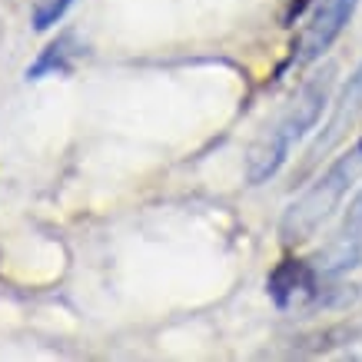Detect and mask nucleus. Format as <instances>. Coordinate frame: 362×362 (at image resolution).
I'll list each match as a JSON object with an SVG mask.
<instances>
[{
	"label": "nucleus",
	"instance_id": "1",
	"mask_svg": "<svg viewBox=\"0 0 362 362\" xmlns=\"http://www.w3.org/2000/svg\"><path fill=\"white\" fill-rule=\"evenodd\" d=\"M332 83H336V66H326L299 87V93L289 100V107L269 130L252 143L250 160H246V176L252 187L266 183L269 176H276V170L286 163V156L293 150V143H299L319 120L322 110L329 107Z\"/></svg>",
	"mask_w": 362,
	"mask_h": 362
},
{
	"label": "nucleus",
	"instance_id": "2",
	"mask_svg": "<svg viewBox=\"0 0 362 362\" xmlns=\"http://www.w3.org/2000/svg\"><path fill=\"white\" fill-rule=\"evenodd\" d=\"M362 176V140L349 146L342 156H336L322 173L286 206L279 220V240L283 246H299L316 236V230L332 216V209L342 203L349 187Z\"/></svg>",
	"mask_w": 362,
	"mask_h": 362
},
{
	"label": "nucleus",
	"instance_id": "3",
	"mask_svg": "<svg viewBox=\"0 0 362 362\" xmlns=\"http://www.w3.org/2000/svg\"><path fill=\"white\" fill-rule=\"evenodd\" d=\"M356 4L359 0H316V7L309 13V23L296 37L286 66H309V64H316V60H322V54L339 40V33L352 21Z\"/></svg>",
	"mask_w": 362,
	"mask_h": 362
},
{
	"label": "nucleus",
	"instance_id": "4",
	"mask_svg": "<svg viewBox=\"0 0 362 362\" xmlns=\"http://www.w3.org/2000/svg\"><path fill=\"white\" fill-rule=\"evenodd\" d=\"M359 117H362V64H359V70L349 77V83L342 87L339 100L332 103L329 123L319 130L316 140L309 143V150H306V156H303V163H299L296 176H293V183H296V180H306V176L313 173L319 163H322V156H329L332 150L346 140L349 127H356V120H359Z\"/></svg>",
	"mask_w": 362,
	"mask_h": 362
},
{
	"label": "nucleus",
	"instance_id": "5",
	"mask_svg": "<svg viewBox=\"0 0 362 362\" xmlns=\"http://www.w3.org/2000/svg\"><path fill=\"white\" fill-rule=\"evenodd\" d=\"M362 263V189L349 203V209L342 213L339 230L332 233V240L313 256L319 276H339L349 273L352 266Z\"/></svg>",
	"mask_w": 362,
	"mask_h": 362
},
{
	"label": "nucleus",
	"instance_id": "6",
	"mask_svg": "<svg viewBox=\"0 0 362 362\" xmlns=\"http://www.w3.org/2000/svg\"><path fill=\"white\" fill-rule=\"evenodd\" d=\"M266 289H269V299H273L279 309H289L296 299L303 296H316L319 289V273L313 263H303V259H293L286 256L273 266V273L266 279Z\"/></svg>",
	"mask_w": 362,
	"mask_h": 362
},
{
	"label": "nucleus",
	"instance_id": "7",
	"mask_svg": "<svg viewBox=\"0 0 362 362\" xmlns=\"http://www.w3.org/2000/svg\"><path fill=\"white\" fill-rule=\"evenodd\" d=\"M74 54H77V50H74V33H60L54 44L27 66V80H44V77H54V74H70Z\"/></svg>",
	"mask_w": 362,
	"mask_h": 362
},
{
	"label": "nucleus",
	"instance_id": "8",
	"mask_svg": "<svg viewBox=\"0 0 362 362\" xmlns=\"http://www.w3.org/2000/svg\"><path fill=\"white\" fill-rule=\"evenodd\" d=\"M70 7H74V0H47V4H40L33 11V27L37 30H50V27H57V21H64V13Z\"/></svg>",
	"mask_w": 362,
	"mask_h": 362
}]
</instances>
